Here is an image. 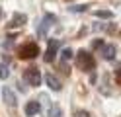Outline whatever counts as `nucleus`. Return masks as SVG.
I'll list each match as a JSON object with an SVG mask.
<instances>
[{
    "instance_id": "obj_1",
    "label": "nucleus",
    "mask_w": 121,
    "mask_h": 117,
    "mask_svg": "<svg viewBox=\"0 0 121 117\" xmlns=\"http://www.w3.org/2000/svg\"><path fill=\"white\" fill-rule=\"evenodd\" d=\"M76 62H78V66L82 70H94V66H96V61L88 51H80L76 55Z\"/></svg>"
},
{
    "instance_id": "obj_2",
    "label": "nucleus",
    "mask_w": 121,
    "mask_h": 117,
    "mask_svg": "<svg viewBox=\"0 0 121 117\" xmlns=\"http://www.w3.org/2000/svg\"><path fill=\"white\" fill-rule=\"evenodd\" d=\"M24 80L29 84V86H39L41 84V72H39V68H35V66H29L26 68V72H24Z\"/></svg>"
},
{
    "instance_id": "obj_3",
    "label": "nucleus",
    "mask_w": 121,
    "mask_h": 117,
    "mask_svg": "<svg viewBox=\"0 0 121 117\" xmlns=\"http://www.w3.org/2000/svg\"><path fill=\"white\" fill-rule=\"evenodd\" d=\"M18 55L22 59H35L37 55H39V47L35 43H26V45H22L18 49Z\"/></svg>"
},
{
    "instance_id": "obj_4",
    "label": "nucleus",
    "mask_w": 121,
    "mask_h": 117,
    "mask_svg": "<svg viewBox=\"0 0 121 117\" xmlns=\"http://www.w3.org/2000/svg\"><path fill=\"white\" fill-rule=\"evenodd\" d=\"M2 100H4V104L8 107H16L18 105V98H16V94L12 92L10 86H4L2 88Z\"/></svg>"
},
{
    "instance_id": "obj_5",
    "label": "nucleus",
    "mask_w": 121,
    "mask_h": 117,
    "mask_svg": "<svg viewBox=\"0 0 121 117\" xmlns=\"http://www.w3.org/2000/svg\"><path fill=\"white\" fill-rule=\"evenodd\" d=\"M55 22H57V18H55L53 14H47V16H45L43 22H41V27H39V31H37V33H39V37H45V35H47V29H49Z\"/></svg>"
},
{
    "instance_id": "obj_6",
    "label": "nucleus",
    "mask_w": 121,
    "mask_h": 117,
    "mask_svg": "<svg viewBox=\"0 0 121 117\" xmlns=\"http://www.w3.org/2000/svg\"><path fill=\"white\" fill-rule=\"evenodd\" d=\"M57 49H59V41L57 39H51L49 41V47H47V51H45V61L47 62H53L55 61V57H57Z\"/></svg>"
},
{
    "instance_id": "obj_7",
    "label": "nucleus",
    "mask_w": 121,
    "mask_h": 117,
    "mask_svg": "<svg viewBox=\"0 0 121 117\" xmlns=\"http://www.w3.org/2000/svg\"><path fill=\"white\" fill-rule=\"evenodd\" d=\"M45 82H47V86L53 92H60V90H63V84H60V80L55 74H45Z\"/></svg>"
},
{
    "instance_id": "obj_8",
    "label": "nucleus",
    "mask_w": 121,
    "mask_h": 117,
    "mask_svg": "<svg viewBox=\"0 0 121 117\" xmlns=\"http://www.w3.org/2000/svg\"><path fill=\"white\" fill-rule=\"evenodd\" d=\"M24 111H26V115L27 117H33V115H37V113H39L41 111V104H39V101H27V104H26V107H24Z\"/></svg>"
},
{
    "instance_id": "obj_9",
    "label": "nucleus",
    "mask_w": 121,
    "mask_h": 117,
    "mask_svg": "<svg viewBox=\"0 0 121 117\" xmlns=\"http://www.w3.org/2000/svg\"><path fill=\"white\" fill-rule=\"evenodd\" d=\"M115 53H117L115 45H104V47H102V55H104V59H105V61H113Z\"/></svg>"
},
{
    "instance_id": "obj_10",
    "label": "nucleus",
    "mask_w": 121,
    "mask_h": 117,
    "mask_svg": "<svg viewBox=\"0 0 121 117\" xmlns=\"http://www.w3.org/2000/svg\"><path fill=\"white\" fill-rule=\"evenodd\" d=\"M26 22H27V16H26V14H14L12 26H14V27H20V26H24Z\"/></svg>"
},
{
    "instance_id": "obj_11",
    "label": "nucleus",
    "mask_w": 121,
    "mask_h": 117,
    "mask_svg": "<svg viewBox=\"0 0 121 117\" xmlns=\"http://www.w3.org/2000/svg\"><path fill=\"white\" fill-rule=\"evenodd\" d=\"M94 16H96V18H104V20H111L113 18V12L111 10H96Z\"/></svg>"
},
{
    "instance_id": "obj_12",
    "label": "nucleus",
    "mask_w": 121,
    "mask_h": 117,
    "mask_svg": "<svg viewBox=\"0 0 121 117\" xmlns=\"http://www.w3.org/2000/svg\"><path fill=\"white\" fill-rule=\"evenodd\" d=\"M49 117H63L60 107H59V105H51V109H49Z\"/></svg>"
},
{
    "instance_id": "obj_13",
    "label": "nucleus",
    "mask_w": 121,
    "mask_h": 117,
    "mask_svg": "<svg viewBox=\"0 0 121 117\" xmlns=\"http://www.w3.org/2000/svg\"><path fill=\"white\" fill-rule=\"evenodd\" d=\"M8 76H10V70H8V66H6L4 62H0V78H2V80H6Z\"/></svg>"
},
{
    "instance_id": "obj_14",
    "label": "nucleus",
    "mask_w": 121,
    "mask_h": 117,
    "mask_svg": "<svg viewBox=\"0 0 121 117\" xmlns=\"http://www.w3.org/2000/svg\"><path fill=\"white\" fill-rule=\"evenodd\" d=\"M60 55H63V66H65L66 62H69V61L72 59V49H65V51L60 53Z\"/></svg>"
},
{
    "instance_id": "obj_15",
    "label": "nucleus",
    "mask_w": 121,
    "mask_h": 117,
    "mask_svg": "<svg viewBox=\"0 0 121 117\" xmlns=\"http://www.w3.org/2000/svg\"><path fill=\"white\" fill-rule=\"evenodd\" d=\"M86 8H88L86 4H80V6H72V8H70V10H72V12H84V10H86Z\"/></svg>"
},
{
    "instance_id": "obj_16",
    "label": "nucleus",
    "mask_w": 121,
    "mask_h": 117,
    "mask_svg": "<svg viewBox=\"0 0 121 117\" xmlns=\"http://www.w3.org/2000/svg\"><path fill=\"white\" fill-rule=\"evenodd\" d=\"M115 80H117V84H121V65H117V68H115Z\"/></svg>"
},
{
    "instance_id": "obj_17",
    "label": "nucleus",
    "mask_w": 121,
    "mask_h": 117,
    "mask_svg": "<svg viewBox=\"0 0 121 117\" xmlns=\"http://www.w3.org/2000/svg\"><path fill=\"white\" fill-rule=\"evenodd\" d=\"M92 45H94V49H98V47H104V41H100V39H96V41H94Z\"/></svg>"
},
{
    "instance_id": "obj_18",
    "label": "nucleus",
    "mask_w": 121,
    "mask_h": 117,
    "mask_svg": "<svg viewBox=\"0 0 121 117\" xmlns=\"http://www.w3.org/2000/svg\"><path fill=\"white\" fill-rule=\"evenodd\" d=\"M76 117H90L88 111H76Z\"/></svg>"
},
{
    "instance_id": "obj_19",
    "label": "nucleus",
    "mask_w": 121,
    "mask_h": 117,
    "mask_svg": "<svg viewBox=\"0 0 121 117\" xmlns=\"http://www.w3.org/2000/svg\"><path fill=\"white\" fill-rule=\"evenodd\" d=\"M0 18H2V8H0Z\"/></svg>"
}]
</instances>
